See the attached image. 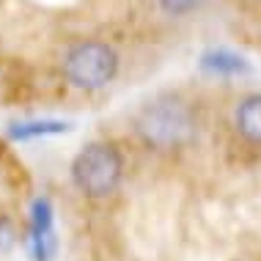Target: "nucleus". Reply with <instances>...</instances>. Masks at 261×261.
Returning <instances> with one entry per match:
<instances>
[{"label": "nucleus", "instance_id": "1", "mask_svg": "<svg viewBox=\"0 0 261 261\" xmlns=\"http://www.w3.org/2000/svg\"><path fill=\"white\" fill-rule=\"evenodd\" d=\"M138 135L149 146L157 149H176L185 146L195 132V118L193 110L187 108L176 96H157L149 105H143V110L135 118Z\"/></svg>", "mask_w": 261, "mask_h": 261}, {"label": "nucleus", "instance_id": "2", "mask_svg": "<svg viewBox=\"0 0 261 261\" xmlns=\"http://www.w3.org/2000/svg\"><path fill=\"white\" fill-rule=\"evenodd\" d=\"M124 162L116 146L110 143H91L72 162V179L80 193L91 198H105L121 181Z\"/></svg>", "mask_w": 261, "mask_h": 261}, {"label": "nucleus", "instance_id": "3", "mask_svg": "<svg viewBox=\"0 0 261 261\" xmlns=\"http://www.w3.org/2000/svg\"><path fill=\"white\" fill-rule=\"evenodd\" d=\"M118 72V55L113 53V47L102 44V41H83L74 44L63 58V74L69 77V83L77 88H102L116 77Z\"/></svg>", "mask_w": 261, "mask_h": 261}, {"label": "nucleus", "instance_id": "4", "mask_svg": "<svg viewBox=\"0 0 261 261\" xmlns=\"http://www.w3.org/2000/svg\"><path fill=\"white\" fill-rule=\"evenodd\" d=\"M237 126L248 140L261 143V94H253L239 102L237 108Z\"/></svg>", "mask_w": 261, "mask_h": 261}, {"label": "nucleus", "instance_id": "5", "mask_svg": "<svg viewBox=\"0 0 261 261\" xmlns=\"http://www.w3.org/2000/svg\"><path fill=\"white\" fill-rule=\"evenodd\" d=\"M58 132H66V124L61 121H28V124H14L11 138H36V135H58Z\"/></svg>", "mask_w": 261, "mask_h": 261}, {"label": "nucleus", "instance_id": "6", "mask_svg": "<svg viewBox=\"0 0 261 261\" xmlns=\"http://www.w3.org/2000/svg\"><path fill=\"white\" fill-rule=\"evenodd\" d=\"M203 66L215 69V72H242L245 61L237 58V55H228V53H215V55L203 58Z\"/></svg>", "mask_w": 261, "mask_h": 261}, {"label": "nucleus", "instance_id": "7", "mask_svg": "<svg viewBox=\"0 0 261 261\" xmlns=\"http://www.w3.org/2000/svg\"><path fill=\"white\" fill-rule=\"evenodd\" d=\"M203 0H160V6L165 9L168 14H190L195 11Z\"/></svg>", "mask_w": 261, "mask_h": 261}, {"label": "nucleus", "instance_id": "8", "mask_svg": "<svg viewBox=\"0 0 261 261\" xmlns=\"http://www.w3.org/2000/svg\"><path fill=\"white\" fill-rule=\"evenodd\" d=\"M11 242H14V231H11V225L0 217V250H6Z\"/></svg>", "mask_w": 261, "mask_h": 261}]
</instances>
